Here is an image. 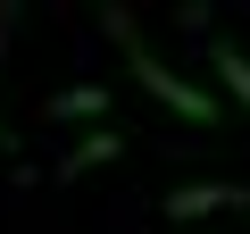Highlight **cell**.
Returning a JSON list of instances; mask_svg holds the SVG:
<instances>
[{"instance_id":"2","label":"cell","mask_w":250,"mask_h":234,"mask_svg":"<svg viewBox=\"0 0 250 234\" xmlns=\"http://www.w3.org/2000/svg\"><path fill=\"white\" fill-rule=\"evenodd\" d=\"M242 201H250L242 184H175V192H167V217H175V226H200V217H225V209H242Z\"/></svg>"},{"instance_id":"5","label":"cell","mask_w":250,"mask_h":234,"mask_svg":"<svg viewBox=\"0 0 250 234\" xmlns=\"http://www.w3.org/2000/svg\"><path fill=\"white\" fill-rule=\"evenodd\" d=\"M100 109H108V84H67L50 100V117H100Z\"/></svg>"},{"instance_id":"4","label":"cell","mask_w":250,"mask_h":234,"mask_svg":"<svg viewBox=\"0 0 250 234\" xmlns=\"http://www.w3.org/2000/svg\"><path fill=\"white\" fill-rule=\"evenodd\" d=\"M117 151H125V134H117V126H100V134H83V142L67 151V167H59V176H92V167H108Z\"/></svg>"},{"instance_id":"3","label":"cell","mask_w":250,"mask_h":234,"mask_svg":"<svg viewBox=\"0 0 250 234\" xmlns=\"http://www.w3.org/2000/svg\"><path fill=\"white\" fill-rule=\"evenodd\" d=\"M208 67H217V84H225V92L250 109V50H233L225 34H208Z\"/></svg>"},{"instance_id":"1","label":"cell","mask_w":250,"mask_h":234,"mask_svg":"<svg viewBox=\"0 0 250 234\" xmlns=\"http://www.w3.org/2000/svg\"><path fill=\"white\" fill-rule=\"evenodd\" d=\"M108 34L125 42V67H134V84H142V92H150L159 109H175V117H192V126H217V117H225V109H217V92H200V84H184V75H175V67H167V59H159V50H150V42L134 34V25H125V9H108Z\"/></svg>"}]
</instances>
